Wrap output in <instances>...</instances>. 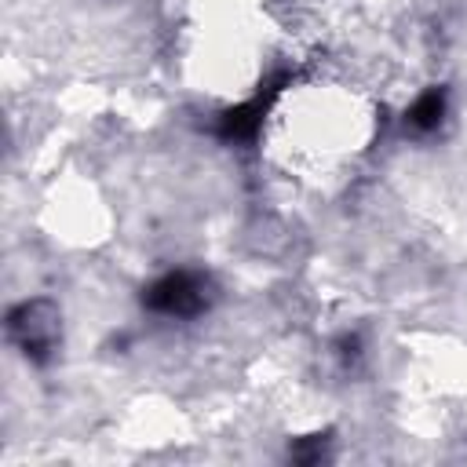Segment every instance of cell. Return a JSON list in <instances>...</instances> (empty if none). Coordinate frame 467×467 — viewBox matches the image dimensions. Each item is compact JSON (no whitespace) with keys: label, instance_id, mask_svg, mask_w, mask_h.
<instances>
[{"label":"cell","instance_id":"1","mask_svg":"<svg viewBox=\"0 0 467 467\" xmlns=\"http://www.w3.org/2000/svg\"><path fill=\"white\" fill-rule=\"evenodd\" d=\"M215 303V281L204 270H168L161 277H153L142 288V306L157 317H175V321H193L201 314H208Z\"/></svg>","mask_w":467,"mask_h":467},{"label":"cell","instance_id":"2","mask_svg":"<svg viewBox=\"0 0 467 467\" xmlns=\"http://www.w3.org/2000/svg\"><path fill=\"white\" fill-rule=\"evenodd\" d=\"M7 339L18 347V354L33 365H47L62 339V317L58 306L47 296L22 299L7 310Z\"/></svg>","mask_w":467,"mask_h":467},{"label":"cell","instance_id":"3","mask_svg":"<svg viewBox=\"0 0 467 467\" xmlns=\"http://www.w3.org/2000/svg\"><path fill=\"white\" fill-rule=\"evenodd\" d=\"M288 84V73H274V77H266L263 84H259V91L248 99V102H237V106H230V109H223L219 113V120H215V135L223 139V142H255L259 139V131H263V120H266V113H270V106H274V99H277V91Z\"/></svg>","mask_w":467,"mask_h":467},{"label":"cell","instance_id":"4","mask_svg":"<svg viewBox=\"0 0 467 467\" xmlns=\"http://www.w3.org/2000/svg\"><path fill=\"white\" fill-rule=\"evenodd\" d=\"M445 106H449V95L445 88H427L412 99V106L405 109V131L412 135H431L438 131V124L445 120Z\"/></svg>","mask_w":467,"mask_h":467},{"label":"cell","instance_id":"5","mask_svg":"<svg viewBox=\"0 0 467 467\" xmlns=\"http://www.w3.org/2000/svg\"><path fill=\"white\" fill-rule=\"evenodd\" d=\"M325 449H328V434H310V438L296 441V445L288 449V456L299 460V463H317V460L325 456Z\"/></svg>","mask_w":467,"mask_h":467},{"label":"cell","instance_id":"6","mask_svg":"<svg viewBox=\"0 0 467 467\" xmlns=\"http://www.w3.org/2000/svg\"><path fill=\"white\" fill-rule=\"evenodd\" d=\"M336 354H339V361H343V365H354V361L361 358V339H358V336H350V332H343V336L336 339Z\"/></svg>","mask_w":467,"mask_h":467}]
</instances>
